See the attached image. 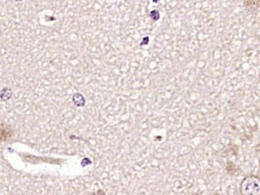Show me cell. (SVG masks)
I'll return each instance as SVG.
<instances>
[{
	"label": "cell",
	"mask_w": 260,
	"mask_h": 195,
	"mask_svg": "<svg viewBox=\"0 0 260 195\" xmlns=\"http://www.w3.org/2000/svg\"><path fill=\"white\" fill-rule=\"evenodd\" d=\"M241 195H260V179L256 176H247L241 183Z\"/></svg>",
	"instance_id": "6da1fadb"
},
{
	"label": "cell",
	"mask_w": 260,
	"mask_h": 195,
	"mask_svg": "<svg viewBox=\"0 0 260 195\" xmlns=\"http://www.w3.org/2000/svg\"><path fill=\"white\" fill-rule=\"evenodd\" d=\"M93 195H100V191H98V192H97V193H94V194ZM101 195H105L104 194V193H103V192H102V194Z\"/></svg>",
	"instance_id": "7a4b0ae2"
},
{
	"label": "cell",
	"mask_w": 260,
	"mask_h": 195,
	"mask_svg": "<svg viewBox=\"0 0 260 195\" xmlns=\"http://www.w3.org/2000/svg\"><path fill=\"white\" fill-rule=\"evenodd\" d=\"M16 1H21V0H16Z\"/></svg>",
	"instance_id": "3957f363"
},
{
	"label": "cell",
	"mask_w": 260,
	"mask_h": 195,
	"mask_svg": "<svg viewBox=\"0 0 260 195\" xmlns=\"http://www.w3.org/2000/svg\"><path fill=\"white\" fill-rule=\"evenodd\" d=\"M259 166H260V159H259Z\"/></svg>",
	"instance_id": "277c9868"
}]
</instances>
